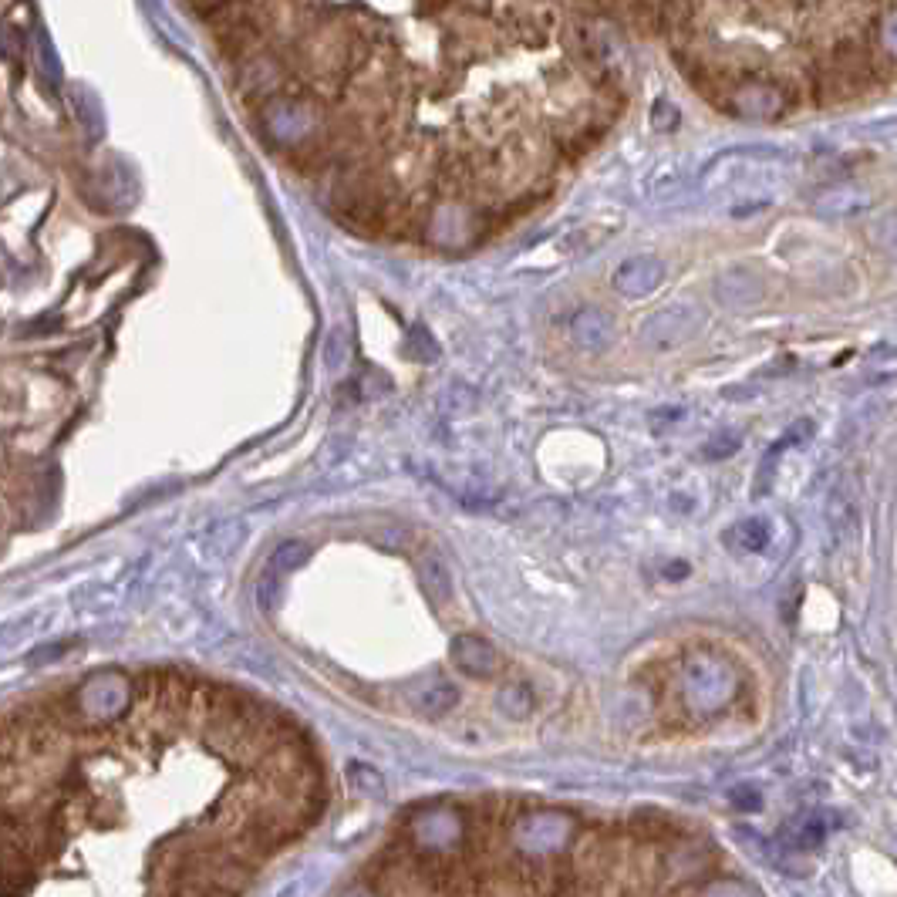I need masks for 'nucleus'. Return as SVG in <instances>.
Here are the masks:
<instances>
[{
    "label": "nucleus",
    "instance_id": "20",
    "mask_svg": "<svg viewBox=\"0 0 897 897\" xmlns=\"http://www.w3.org/2000/svg\"><path fill=\"white\" fill-rule=\"evenodd\" d=\"M226 4H233V0H193V7L199 14H213L216 7H226Z\"/></svg>",
    "mask_w": 897,
    "mask_h": 897
},
{
    "label": "nucleus",
    "instance_id": "4",
    "mask_svg": "<svg viewBox=\"0 0 897 897\" xmlns=\"http://www.w3.org/2000/svg\"><path fill=\"white\" fill-rule=\"evenodd\" d=\"M307 557H311V543H304V540H284L274 550V557H270L264 577H260V584H257V594H260V604H264V611H270V607H274V601H277L280 577H287L291 570L304 567Z\"/></svg>",
    "mask_w": 897,
    "mask_h": 897
},
{
    "label": "nucleus",
    "instance_id": "5",
    "mask_svg": "<svg viewBox=\"0 0 897 897\" xmlns=\"http://www.w3.org/2000/svg\"><path fill=\"white\" fill-rule=\"evenodd\" d=\"M567 331L577 348L594 351V355L604 348H611L614 338H618V324H614V317L607 314L604 307H584V311H577L570 317Z\"/></svg>",
    "mask_w": 897,
    "mask_h": 897
},
{
    "label": "nucleus",
    "instance_id": "17",
    "mask_svg": "<svg viewBox=\"0 0 897 897\" xmlns=\"http://www.w3.org/2000/svg\"><path fill=\"white\" fill-rule=\"evenodd\" d=\"M732 803H736L739 810H759L763 796L756 793V786H736V790H732Z\"/></svg>",
    "mask_w": 897,
    "mask_h": 897
},
{
    "label": "nucleus",
    "instance_id": "11",
    "mask_svg": "<svg viewBox=\"0 0 897 897\" xmlns=\"http://www.w3.org/2000/svg\"><path fill=\"white\" fill-rule=\"evenodd\" d=\"M769 537H773L769 520H759V516L736 523V527L726 533V540L739 550V554H763V550L769 547Z\"/></svg>",
    "mask_w": 897,
    "mask_h": 897
},
{
    "label": "nucleus",
    "instance_id": "16",
    "mask_svg": "<svg viewBox=\"0 0 897 897\" xmlns=\"http://www.w3.org/2000/svg\"><path fill=\"white\" fill-rule=\"evenodd\" d=\"M736 449H739V436H736V432H719L715 439H709V446H705V456H709V459H726Z\"/></svg>",
    "mask_w": 897,
    "mask_h": 897
},
{
    "label": "nucleus",
    "instance_id": "21",
    "mask_svg": "<svg viewBox=\"0 0 897 897\" xmlns=\"http://www.w3.org/2000/svg\"><path fill=\"white\" fill-rule=\"evenodd\" d=\"M446 4L449 0H422L419 7H422V14H432V11H439V7H446Z\"/></svg>",
    "mask_w": 897,
    "mask_h": 897
},
{
    "label": "nucleus",
    "instance_id": "9",
    "mask_svg": "<svg viewBox=\"0 0 897 897\" xmlns=\"http://www.w3.org/2000/svg\"><path fill=\"white\" fill-rule=\"evenodd\" d=\"M419 581H422V591L429 594L436 604L452 601L449 567H446V560H442V554H436V550H422L419 554Z\"/></svg>",
    "mask_w": 897,
    "mask_h": 897
},
{
    "label": "nucleus",
    "instance_id": "18",
    "mask_svg": "<svg viewBox=\"0 0 897 897\" xmlns=\"http://www.w3.org/2000/svg\"><path fill=\"white\" fill-rule=\"evenodd\" d=\"M21 51V38L14 34L11 24H0V58H14Z\"/></svg>",
    "mask_w": 897,
    "mask_h": 897
},
{
    "label": "nucleus",
    "instance_id": "6",
    "mask_svg": "<svg viewBox=\"0 0 897 897\" xmlns=\"http://www.w3.org/2000/svg\"><path fill=\"white\" fill-rule=\"evenodd\" d=\"M574 820L567 817H550V813H543V817H530L527 823H520V844L527 847V854H550L557 844H570L574 840Z\"/></svg>",
    "mask_w": 897,
    "mask_h": 897
},
{
    "label": "nucleus",
    "instance_id": "12",
    "mask_svg": "<svg viewBox=\"0 0 897 897\" xmlns=\"http://www.w3.org/2000/svg\"><path fill=\"white\" fill-rule=\"evenodd\" d=\"M71 105H75L78 122L85 125L88 139H102V108L88 88H71Z\"/></svg>",
    "mask_w": 897,
    "mask_h": 897
},
{
    "label": "nucleus",
    "instance_id": "14",
    "mask_svg": "<svg viewBox=\"0 0 897 897\" xmlns=\"http://www.w3.org/2000/svg\"><path fill=\"white\" fill-rule=\"evenodd\" d=\"M34 51H38L34 58H38V65H41L44 75L58 81L61 78V61H58V51H54L51 34L44 31V27H34Z\"/></svg>",
    "mask_w": 897,
    "mask_h": 897
},
{
    "label": "nucleus",
    "instance_id": "13",
    "mask_svg": "<svg viewBox=\"0 0 897 897\" xmlns=\"http://www.w3.org/2000/svg\"><path fill=\"white\" fill-rule=\"evenodd\" d=\"M496 705H500V712H506L510 719H523V715L533 712V692L523 682L503 685L500 692H496Z\"/></svg>",
    "mask_w": 897,
    "mask_h": 897
},
{
    "label": "nucleus",
    "instance_id": "2",
    "mask_svg": "<svg viewBox=\"0 0 897 897\" xmlns=\"http://www.w3.org/2000/svg\"><path fill=\"white\" fill-rule=\"evenodd\" d=\"M699 324H702V314L695 311V307L672 304V307H665V311L648 317L645 328H641V341L655 351H668V348H678L682 341L692 338V334L699 331Z\"/></svg>",
    "mask_w": 897,
    "mask_h": 897
},
{
    "label": "nucleus",
    "instance_id": "7",
    "mask_svg": "<svg viewBox=\"0 0 897 897\" xmlns=\"http://www.w3.org/2000/svg\"><path fill=\"white\" fill-rule=\"evenodd\" d=\"M409 702H412L415 712L429 715V719H439V715H446L459 705V688L452 685L449 678L429 675V678H422V682L412 685Z\"/></svg>",
    "mask_w": 897,
    "mask_h": 897
},
{
    "label": "nucleus",
    "instance_id": "3",
    "mask_svg": "<svg viewBox=\"0 0 897 897\" xmlns=\"http://www.w3.org/2000/svg\"><path fill=\"white\" fill-rule=\"evenodd\" d=\"M449 655H452V665H456L462 675L479 678V682L496 678V672H500V651L489 645L486 638H479V634H459V638L452 641Z\"/></svg>",
    "mask_w": 897,
    "mask_h": 897
},
{
    "label": "nucleus",
    "instance_id": "8",
    "mask_svg": "<svg viewBox=\"0 0 897 897\" xmlns=\"http://www.w3.org/2000/svg\"><path fill=\"white\" fill-rule=\"evenodd\" d=\"M665 277V267L655 257H634L624 260V264L614 270V291L624 297H645L661 284Z\"/></svg>",
    "mask_w": 897,
    "mask_h": 897
},
{
    "label": "nucleus",
    "instance_id": "19",
    "mask_svg": "<svg viewBox=\"0 0 897 897\" xmlns=\"http://www.w3.org/2000/svg\"><path fill=\"white\" fill-rule=\"evenodd\" d=\"M702 891H705V894H722V891H729V894L746 891V894H752V887H749V884H715V881H712V884H705Z\"/></svg>",
    "mask_w": 897,
    "mask_h": 897
},
{
    "label": "nucleus",
    "instance_id": "15",
    "mask_svg": "<svg viewBox=\"0 0 897 897\" xmlns=\"http://www.w3.org/2000/svg\"><path fill=\"white\" fill-rule=\"evenodd\" d=\"M348 358H351V338L344 328H334L328 334V344H324V361H328L331 371H344L348 368Z\"/></svg>",
    "mask_w": 897,
    "mask_h": 897
},
{
    "label": "nucleus",
    "instance_id": "10",
    "mask_svg": "<svg viewBox=\"0 0 897 897\" xmlns=\"http://www.w3.org/2000/svg\"><path fill=\"white\" fill-rule=\"evenodd\" d=\"M759 297H763V284L752 280L746 270H739V274H726L719 280V301L726 307H752Z\"/></svg>",
    "mask_w": 897,
    "mask_h": 897
},
{
    "label": "nucleus",
    "instance_id": "1",
    "mask_svg": "<svg viewBox=\"0 0 897 897\" xmlns=\"http://www.w3.org/2000/svg\"><path fill=\"white\" fill-rule=\"evenodd\" d=\"M675 685L688 712L719 715L736 702L742 678H739V668L729 658L715 655V651H692L678 665Z\"/></svg>",
    "mask_w": 897,
    "mask_h": 897
}]
</instances>
